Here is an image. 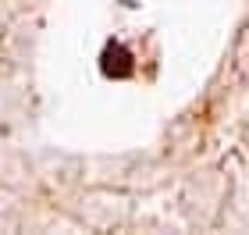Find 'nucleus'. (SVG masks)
I'll list each match as a JSON object with an SVG mask.
<instances>
[{
    "mask_svg": "<svg viewBox=\"0 0 249 235\" xmlns=\"http://www.w3.org/2000/svg\"><path fill=\"white\" fill-rule=\"evenodd\" d=\"M235 64H239L242 78H249V25L242 29V36H239V47H235Z\"/></svg>",
    "mask_w": 249,
    "mask_h": 235,
    "instance_id": "obj_1",
    "label": "nucleus"
}]
</instances>
